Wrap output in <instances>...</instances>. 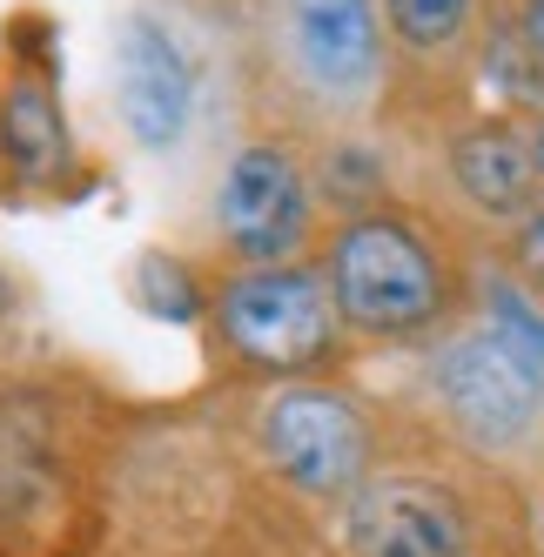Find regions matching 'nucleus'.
Returning <instances> with one entry per match:
<instances>
[{
	"label": "nucleus",
	"instance_id": "f257e3e1",
	"mask_svg": "<svg viewBox=\"0 0 544 557\" xmlns=\"http://www.w3.org/2000/svg\"><path fill=\"white\" fill-rule=\"evenodd\" d=\"M317 269L343 336L363 349H431L478 309L463 228L417 195H376L330 215Z\"/></svg>",
	"mask_w": 544,
	"mask_h": 557
},
{
	"label": "nucleus",
	"instance_id": "f03ea898",
	"mask_svg": "<svg viewBox=\"0 0 544 557\" xmlns=\"http://www.w3.org/2000/svg\"><path fill=\"white\" fill-rule=\"evenodd\" d=\"M243 82L256 128H283L302 148L363 135L391 114L376 0H256L243 14Z\"/></svg>",
	"mask_w": 544,
	"mask_h": 557
},
{
	"label": "nucleus",
	"instance_id": "7ed1b4c3",
	"mask_svg": "<svg viewBox=\"0 0 544 557\" xmlns=\"http://www.w3.org/2000/svg\"><path fill=\"white\" fill-rule=\"evenodd\" d=\"M423 404L457 450L524 463L544 450V315L504 283L423 356Z\"/></svg>",
	"mask_w": 544,
	"mask_h": 557
},
{
	"label": "nucleus",
	"instance_id": "20e7f679",
	"mask_svg": "<svg viewBox=\"0 0 544 557\" xmlns=\"http://www.w3.org/2000/svg\"><path fill=\"white\" fill-rule=\"evenodd\" d=\"M323 188H317V154L283 128H249L222 154L215 188H209V243L228 269H283V262H317L323 249Z\"/></svg>",
	"mask_w": 544,
	"mask_h": 557
},
{
	"label": "nucleus",
	"instance_id": "39448f33",
	"mask_svg": "<svg viewBox=\"0 0 544 557\" xmlns=\"http://www.w3.org/2000/svg\"><path fill=\"white\" fill-rule=\"evenodd\" d=\"M209 343L222 363L262 383H317L349 349L317 262L228 269L209 289Z\"/></svg>",
	"mask_w": 544,
	"mask_h": 557
},
{
	"label": "nucleus",
	"instance_id": "423d86ee",
	"mask_svg": "<svg viewBox=\"0 0 544 557\" xmlns=\"http://www.w3.org/2000/svg\"><path fill=\"white\" fill-rule=\"evenodd\" d=\"M256 457L309 504H343L376 470V423L349 389L317 383H269L256 404Z\"/></svg>",
	"mask_w": 544,
	"mask_h": 557
},
{
	"label": "nucleus",
	"instance_id": "0eeeda50",
	"mask_svg": "<svg viewBox=\"0 0 544 557\" xmlns=\"http://www.w3.org/2000/svg\"><path fill=\"white\" fill-rule=\"evenodd\" d=\"M391 41V108L417 114L423 128L471 108L478 48L497 0H376Z\"/></svg>",
	"mask_w": 544,
	"mask_h": 557
},
{
	"label": "nucleus",
	"instance_id": "6e6552de",
	"mask_svg": "<svg viewBox=\"0 0 544 557\" xmlns=\"http://www.w3.org/2000/svg\"><path fill=\"white\" fill-rule=\"evenodd\" d=\"M431 188L457 228H484L497 243L544 195L524 122H511L497 108H463L450 122H437L431 128Z\"/></svg>",
	"mask_w": 544,
	"mask_h": 557
},
{
	"label": "nucleus",
	"instance_id": "1a4fd4ad",
	"mask_svg": "<svg viewBox=\"0 0 544 557\" xmlns=\"http://www.w3.org/2000/svg\"><path fill=\"white\" fill-rule=\"evenodd\" d=\"M349 557H478V504L423 463H376L343 497Z\"/></svg>",
	"mask_w": 544,
	"mask_h": 557
},
{
	"label": "nucleus",
	"instance_id": "9d476101",
	"mask_svg": "<svg viewBox=\"0 0 544 557\" xmlns=\"http://www.w3.org/2000/svg\"><path fill=\"white\" fill-rule=\"evenodd\" d=\"M196 95L202 74L196 54L175 41L162 14H128L122 41H114V114L141 154H169L196 128Z\"/></svg>",
	"mask_w": 544,
	"mask_h": 557
},
{
	"label": "nucleus",
	"instance_id": "9b49d317",
	"mask_svg": "<svg viewBox=\"0 0 544 557\" xmlns=\"http://www.w3.org/2000/svg\"><path fill=\"white\" fill-rule=\"evenodd\" d=\"M67 504V457L54 436V404L8 396L0 404V531H41Z\"/></svg>",
	"mask_w": 544,
	"mask_h": 557
},
{
	"label": "nucleus",
	"instance_id": "f8f14e48",
	"mask_svg": "<svg viewBox=\"0 0 544 557\" xmlns=\"http://www.w3.org/2000/svg\"><path fill=\"white\" fill-rule=\"evenodd\" d=\"M0 169L21 195H54L74 175V135L41 67H14L0 88Z\"/></svg>",
	"mask_w": 544,
	"mask_h": 557
},
{
	"label": "nucleus",
	"instance_id": "ddd939ff",
	"mask_svg": "<svg viewBox=\"0 0 544 557\" xmlns=\"http://www.w3.org/2000/svg\"><path fill=\"white\" fill-rule=\"evenodd\" d=\"M491 256H497V269H504V283H511V289L544 315V195L497 235Z\"/></svg>",
	"mask_w": 544,
	"mask_h": 557
},
{
	"label": "nucleus",
	"instance_id": "4468645a",
	"mask_svg": "<svg viewBox=\"0 0 544 557\" xmlns=\"http://www.w3.org/2000/svg\"><path fill=\"white\" fill-rule=\"evenodd\" d=\"M504 14H511V27H518V41L531 48V61L544 67V0H504Z\"/></svg>",
	"mask_w": 544,
	"mask_h": 557
},
{
	"label": "nucleus",
	"instance_id": "2eb2a0df",
	"mask_svg": "<svg viewBox=\"0 0 544 557\" xmlns=\"http://www.w3.org/2000/svg\"><path fill=\"white\" fill-rule=\"evenodd\" d=\"M524 531H531V557H544V470L531 476V497H524Z\"/></svg>",
	"mask_w": 544,
	"mask_h": 557
},
{
	"label": "nucleus",
	"instance_id": "dca6fc26",
	"mask_svg": "<svg viewBox=\"0 0 544 557\" xmlns=\"http://www.w3.org/2000/svg\"><path fill=\"white\" fill-rule=\"evenodd\" d=\"M524 141H531V162H537V182H544V108L524 122Z\"/></svg>",
	"mask_w": 544,
	"mask_h": 557
},
{
	"label": "nucleus",
	"instance_id": "f3484780",
	"mask_svg": "<svg viewBox=\"0 0 544 557\" xmlns=\"http://www.w3.org/2000/svg\"><path fill=\"white\" fill-rule=\"evenodd\" d=\"M196 8H209V14H236V21H243L256 0H196Z\"/></svg>",
	"mask_w": 544,
	"mask_h": 557
}]
</instances>
